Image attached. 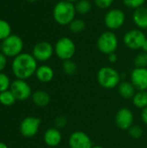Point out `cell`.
Wrapping results in <instances>:
<instances>
[{
  "label": "cell",
  "instance_id": "obj_1",
  "mask_svg": "<svg viewBox=\"0 0 147 148\" xmlns=\"http://www.w3.org/2000/svg\"><path fill=\"white\" fill-rule=\"evenodd\" d=\"M37 68V61L29 53H21L11 62V70L16 79L26 81L36 74Z\"/></svg>",
  "mask_w": 147,
  "mask_h": 148
},
{
  "label": "cell",
  "instance_id": "obj_2",
  "mask_svg": "<svg viewBox=\"0 0 147 148\" xmlns=\"http://www.w3.org/2000/svg\"><path fill=\"white\" fill-rule=\"evenodd\" d=\"M76 14L75 3L66 0L59 1L55 4L53 9V18L56 23L62 26H68L75 19Z\"/></svg>",
  "mask_w": 147,
  "mask_h": 148
},
{
  "label": "cell",
  "instance_id": "obj_3",
  "mask_svg": "<svg viewBox=\"0 0 147 148\" xmlns=\"http://www.w3.org/2000/svg\"><path fill=\"white\" fill-rule=\"evenodd\" d=\"M97 82L101 87L106 89L115 88L121 82L120 74L109 66L102 67L97 73Z\"/></svg>",
  "mask_w": 147,
  "mask_h": 148
},
{
  "label": "cell",
  "instance_id": "obj_4",
  "mask_svg": "<svg viewBox=\"0 0 147 148\" xmlns=\"http://www.w3.org/2000/svg\"><path fill=\"white\" fill-rule=\"evenodd\" d=\"M1 52L8 58H15L21 53L23 49V39L15 34H11L6 39L1 42Z\"/></svg>",
  "mask_w": 147,
  "mask_h": 148
},
{
  "label": "cell",
  "instance_id": "obj_5",
  "mask_svg": "<svg viewBox=\"0 0 147 148\" xmlns=\"http://www.w3.org/2000/svg\"><path fill=\"white\" fill-rule=\"evenodd\" d=\"M54 49L55 54L59 59L66 61L73 58L76 52V45L70 37L63 36L56 41Z\"/></svg>",
  "mask_w": 147,
  "mask_h": 148
},
{
  "label": "cell",
  "instance_id": "obj_6",
  "mask_svg": "<svg viewBox=\"0 0 147 148\" xmlns=\"http://www.w3.org/2000/svg\"><path fill=\"white\" fill-rule=\"evenodd\" d=\"M98 49L105 55L114 53L119 45V40L116 34L112 30H107L100 35L96 42Z\"/></svg>",
  "mask_w": 147,
  "mask_h": 148
},
{
  "label": "cell",
  "instance_id": "obj_7",
  "mask_svg": "<svg viewBox=\"0 0 147 148\" xmlns=\"http://www.w3.org/2000/svg\"><path fill=\"white\" fill-rule=\"evenodd\" d=\"M126 22L125 12L118 8L110 9L105 15L104 23L109 30H117L120 29Z\"/></svg>",
  "mask_w": 147,
  "mask_h": 148
},
{
  "label": "cell",
  "instance_id": "obj_8",
  "mask_svg": "<svg viewBox=\"0 0 147 148\" xmlns=\"http://www.w3.org/2000/svg\"><path fill=\"white\" fill-rule=\"evenodd\" d=\"M146 38V34L141 29H133L125 33L123 36V42L129 49L138 50L142 49V46Z\"/></svg>",
  "mask_w": 147,
  "mask_h": 148
},
{
  "label": "cell",
  "instance_id": "obj_9",
  "mask_svg": "<svg viewBox=\"0 0 147 148\" xmlns=\"http://www.w3.org/2000/svg\"><path fill=\"white\" fill-rule=\"evenodd\" d=\"M31 54L37 62H45L53 56L55 54V49L52 44L49 42L41 41L35 44Z\"/></svg>",
  "mask_w": 147,
  "mask_h": 148
},
{
  "label": "cell",
  "instance_id": "obj_10",
  "mask_svg": "<svg viewBox=\"0 0 147 148\" xmlns=\"http://www.w3.org/2000/svg\"><path fill=\"white\" fill-rule=\"evenodd\" d=\"M10 89L15 95L16 101H23L28 100L32 95L31 88L25 80H14L13 82H11Z\"/></svg>",
  "mask_w": 147,
  "mask_h": 148
},
{
  "label": "cell",
  "instance_id": "obj_11",
  "mask_svg": "<svg viewBox=\"0 0 147 148\" xmlns=\"http://www.w3.org/2000/svg\"><path fill=\"white\" fill-rule=\"evenodd\" d=\"M42 121L35 116H28L24 118L20 124V133L23 137H34L39 131Z\"/></svg>",
  "mask_w": 147,
  "mask_h": 148
},
{
  "label": "cell",
  "instance_id": "obj_12",
  "mask_svg": "<svg viewBox=\"0 0 147 148\" xmlns=\"http://www.w3.org/2000/svg\"><path fill=\"white\" fill-rule=\"evenodd\" d=\"M68 146L70 148H92L94 145L91 138L85 132L75 131L68 138Z\"/></svg>",
  "mask_w": 147,
  "mask_h": 148
},
{
  "label": "cell",
  "instance_id": "obj_13",
  "mask_svg": "<svg viewBox=\"0 0 147 148\" xmlns=\"http://www.w3.org/2000/svg\"><path fill=\"white\" fill-rule=\"evenodd\" d=\"M134 121V115L131 109L126 108H120L115 115V124L121 130H128Z\"/></svg>",
  "mask_w": 147,
  "mask_h": 148
},
{
  "label": "cell",
  "instance_id": "obj_14",
  "mask_svg": "<svg viewBox=\"0 0 147 148\" xmlns=\"http://www.w3.org/2000/svg\"><path fill=\"white\" fill-rule=\"evenodd\" d=\"M130 82L137 91L147 90V68H135L131 73Z\"/></svg>",
  "mask_w": 147,
  "mask_h": 148
},
{
  "label": "cell",
  "instance_id": "obj_15",
  "mask_svg": "<svg viewBox=\"0 0 147 148\" xmlns=\"http://www.w3.org/2000/svg\"><path fill=\"white\" fill-rule=\"evenodd\" d=\"M62 133L60 129L56 127H50L47 129L43 135V140L45 144L51 147H55L60 145V143L62 142Z\"/></svg>",
  "mask_w": 147,
  "mask_h": 148
},
{
  "label": "cell",
  "instance_id": "obj_16",
  "mask_svg": "<svg viewBox=\"0 0 147 148\" xmlns=\"http://www.w3.org/2000/svg\"><path fill=\"white\" fill-rule=\"evenodd\" d=\"M133 21L139 29H147V8L142 6L134 10Z\"/></svg>",
  "mask_w": 147,
  "mask_h": 148
},
{
  "label": "cell",
  "instance_id": "obj_17",
  "mask_svg": "<svg viewBox=\"0 0 147 148\" xmlns=\"http://www.w3.org/2000/svg\"><path fill=\"white\" fill-rule=\"evenodd\" d=\"M35 75L39 82L42 83H48L53 80L55 76V73L50 66L42 64L41 66H38Z\"/></svg>",
  "mask_w": 147,
  "mask_h": 148
},
{
  "label": "cell",
  "instance_id": "obj_18",
  "mask_svg": "<svg viewBox=\"0 0 147 148\" xmlns=\"http://www.w3.org/2000/svg\"><path fill=\"white\" fill-rule=\"evenodd\" d=\"M117 88H118V92L120 95L126 100L133 99L134 95L137 92V89L133 85V83L127 81L120 82V83L119 84Z\"/></svg>",
  "mask_w": 147,
  "mask_h": 148
},
{
  "label": "cell",
  "instance_id": "obj_19",
  "mask_svg": "<svg viewBox=\"0 0 147 148\" xmlns=\"http://www.w3.org/2000/svg\"><path fill=\"white\" fill-rule=\"evenodd\" d=\"M31 98L33 103L39 108H44L50 102V95L44 90L35 91L32 94Z\"/></svg>",
  "mask_w": 147,
  "mask_h": 148
},
{
  "label": "cell",
  "instance_id": "obj_20",
  "mask_svg": "<svg viewBox=\"0 0 147 148\" xmlns=\"http://www.w3.org/2000/svg\"><path fill=\"white\" fill-rule=\"evenodd\" d=\"M133 105L139 109H143L147 107V90L137 91L133 98Z\"/></svg>",
  "mask_w": 147,
  "mask_h": 148
},
{
  "label": "cell",
  "instance_id": "obj_21",
  "mask_svg": "<svg viewBox=\"0 0 147 148\" xmlns=\"http://www.w3.org/2000/svg\"><path fill=\"white\" fill-rule=\"evenodd\" d=\"M75 5L76 12L79 15H87L92 10V3L89 0H79Z\"/></svg>",
  "mask_w": 147,
  "mask_h": 148
},
{
  "label": "cell",
  "instance_id": "obj_22",
  "mask_svg": "<svg viewBox=\"0 0 147 148\" xmlns=\"http://www.w3.org/2000/svg\"><path fill=\"white\" fill-rule=\"evenodd\" d=\"M16 99L10 89L5 90L0 93V103L3 106H11L16 102Z\"/></svg>",
  "mask_w": 147,
  "mask_h": 148
},
{
  "label": "cell",
  "instance_id": "obj_23",
  "mask_svg": "<svg viewBox=\"0 0 147 148\" xmlns=\"http://www.w3.org/2000/svg\"><path fill=\"white\" fill-rule=\"evenodd\" d=\"M12 34L11 25L4 19H0V42L6 39Z\"/></svg>",
  "mask_w": 147,
  "mask_h": 148
},
{
  "label": "cell",
  "instance_id": "obj_24",
  "mask_svg": "<svg viewBox=\"0 0 147 148\" xmlns=\"http://www.w3.org/2000/svg\"><path fill=\"white\" fill-rule=\"evenodd\" d=\"M86 28V23L80 18H75L68 25L69 30L74 33V34H78L82 32Z\"/></svg>",
  "mask_w": 147,
  "mask_h": 148
},
{
  "label": "cell",
  "instance_id": "obj_25",
  "mask_svg": "<svg viewBox=\"0 0 147 148\" xmlns=\"http://www.w3.org/2000/svg\"><path fill=\"white\" fill-rule=\"evenodd\" d=\"M62 70L67 75H74L77 73L78 67L77 64L72 60H66L62 62Z\"/></svg>",
  "mask_w": 147,
  "mask_h": 148
},
{
  "label": "cell",
  "instance_id": "obj_26",
  "mask_svg": "<svg viewBox=\"0 0 147 148\" xmlns=\"http://www.w3.org/2000/svg\"><path fill=\"white\" fill-rule=\"evenodd\" d=\"M135 68H147V53L139 52L134 58Z\"/></svg>",
  "mask_w": 147,
  "mask_h": 148
},
{
  "label": "cell",
  "instance_id": "obj_27",
  "mask_svg": "<svg viewBox=\"0 0 147 148\" xmlns=\"http://www.w3.org/2000/svg\"><path fill=\"white\" fill-rule=\"evenodd\" d=\"M10 77L3 72H0V93L8 90L10 88Z\"/></svg>",
  "mask_w": 147,
  "mask_h": 148
},
{
  "label": "cell",
  "instance_id": "obj_28",
  "mask_svg": "<svg viewBox=\"0 0 147 148\" xmlns=\"http://www.w3.org/2000/svg\"><path fill=\"white\" fill-rule=\"evenodd\" d=\"M146 1V0H123V3L126 7L134 10L138 8L144 6Z\"/></svg>",
  "mask_w": 147,
  "mask_h": 148
},
{
  "label": "cell",
  "instance_id": "obj_29",
  "mask_svg": "<svg viewBox=\"0 0 147 148\" xmlns=\"http://www.w3.org/2000/svg\"><path fill=\"white\" fill-rule=\"evenodd\" d=\"M128 134L129 135L133 138V139H139L142 137L144 131L142 129V127H140L139 126L137 125H133L129 129H128Z\"/></svg>",
  "mask_w": 147,
  "mask_h": 148
},
{
  "label": "cell",
  "instance_id": "obj_30",
  "mask_svg": "<svg viewBox=\"0 0 147 148\" xmlns=\"http://www.w3.org/2000/svg\"><path fill=\"white\" fill-rule=\"evenodd\" d=\"M68 123V120L63 115H59L55 119V127L58 129H62L66 127Z\"/></svg>",
  "mask_w": 147,
  "mask_h": 148
},
{
  "label": "cell",
  "instance_id": "obj_31",
  "mask_svg": "<svg viewBox=\"0 0 147 148\" xmlns=\"http://www.w3.org/2000/svg\"><path fill=\"white\" fill-rule=\"evenodd\" d=\"M113 1L114 0H94L95 5L102 10L110 8V6L113 3Z\"/></svg>",
  "mask_w": 147,
  "mask_h": 148
},
{
  "label": "cell",
  "instance_id": "obj_32",
  "mask_svg": "<svg viewBox=\"0 0 147 148\" xmlns=\"http://www.w3.org/2000/svg\"><path fill=\"white\" fill-rule=\"evenodd\" d=\"M8 62V57L5 56L1 51H0V72H3V69L6 68Z\"/></svg>",
  "mask_w": 147,
  "mask_h": 148
},
{
  "label": "cell",
  "instance_id": "obj_33",
  "mask_svg": "<svg viewBox=\"0 0 147 148\" xmlns=\"http://www.w3.org/2000/svg\"><path fill=\"white\" fill-rule=\"evenodd\" d=\"M107 59H108V62H109L110 63L113 64V63L117 62V61H118V56H117L116 53L114 52V53L109 54V55L107 56Z\"/></svg>",
  "mask_w": 147,
  "mask_h": 148
},
{
  "label": "cell",
  "instance_id": "obj_34",
  "mask_svg": "<svg viewBox=\"0 0 147 148\" xmlns=\"http://www.w3.org/2000/svg\"><path fill=\"white\" fill-rule=\"evenodd\" d=\"M141 120L146 125H147V107L141 110Z\"/></svg>",
  "mask_w": 147,
  "mask_h": 148
},
{
  "label": "cell",
  "instance_id": "obj_35",
  "mask_svg": "<svg viewBox=\"0 0 147 148\" xmlns=\"http://www.w3.org/2000/svg\"><path fill=\"white\" fill-rule=\"evenodd\" d=\"M142 51H144V52H146L147 53V38L146 39V41H145V42H144V44H143V46H142Z\"/></svg>",
  "mask_w": 147,
  "mask_h": 148
},
{
  "label": "cell",
  "instance_id": "obj_36",
  "mask_svg": "<svg viewBox=\"0 0 147 148\" xmlns=\"http://www.w3.org/2000/svg\"><path fill=\"white\" fill-rule=\"evenodd\" d=\"M0 148H9L7 147V145L6 144H4L3 142H1L0 141Z\"/></svg>",
  "mask_w": 147,
  "mask_h": 148
},
{
  "label": "cell",
  "instance_id": "obj_37",
  "mask_svg": "<svg viewBox=\"0 0 147 148\" xmlns=\"http://www.w3.org/2000/svg\"><path fill=\"white\" fill-rule=\"evenodd\" d=\"M66 1H68V2H70V3H77L79 0H66Z\"/></svg>",
  "mask_w": 147,
  "mask_h": 148
},
{
  "label": "cell",
  "instance_id": "obj_38",
  "mask_svg": "<svg viewBox=\"0 0 147 148\" xmlns=\"http://www.w3.org/2000/svg\"><path fill=\"white\" fill-rule=\"evenodd\" d=\"M92 148H105V147H103L102 146H93V147Z\"/></svg>",
  "mask_w": 147,
  "mask_h": 148
},
{
  "label": "cell",
  "instance_id": "obj_39",
  "mask_svg": "<svg viewBox=\"0 0 147 148\" xmlns=\"http://www.w3.org/2000/svg\"><path fill=\"white\" fill-rule=\"evenodd\" d=\"M29 3H35V2H36L37 0H27Z\"/></svg>",
  "mask_w": 147,
  "mask_h": 148
},
{
  "label": "cell",
  "instance_id": "obj_40",
  "mask_svg": "<svg viewBox=\"0 0 147 148\" xmlns=\"http://www.w3.org/2000/svg\"><path fill=\"white\" fill-rule=\"evenodd\" d=\"M146 32H147V29H146Z\"/></svg>",
  "mask_w": 147,
  "mask_h": 148
}]
</instances>
